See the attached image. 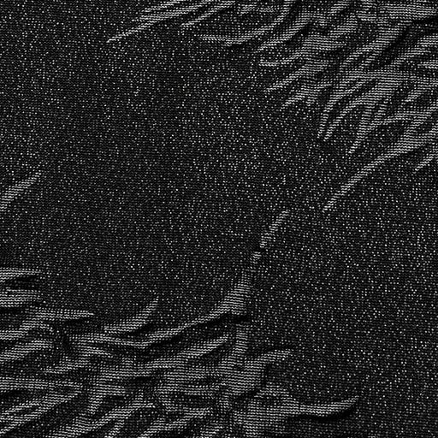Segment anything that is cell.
<instances>
[{
    "label": "cell",
    "mask_w": 438,
    "mask_h": 438,
    "mask_svg": "<svg viewBox=\"0 0 438 438\" xmlns=\"http://www.w3.org/2000/svg\"><path fill=\"white\" fill-rule=\"evenodd\" d=\"M329 65V61L328 60H309L305 65L302 66L301 68L296 70L295 72L290 74V76L286 77L285 79L277 81L276 83L273 84L272 86L267 87L264 93L269 94L272 93L273 91L277 90L280 88L286 87L288 85H290L291 82H293V81L297 80L298 78H301L302 76H314L317 73L322 71L324 69L327 68Z\"/></svg>",
    "instance_id": "cell-1"
},
{
    "label": "cell",
    "mask_w": 438,
    "mask_h": 438,
    "mask_svg": "<svg viewBox=\"0 0 438 438\" xmlns=\"http://www.w3.org/2000/svg\"><path fill=\"white\" fill-rule=\"evenodd\" d=\"M321 14H316L314 12H309L306 11L304 13L300 15V16L298 17L296 21L294 22L293 25L290 27V29H287L286 31L281 34L280 36L272 40H268L264 44H262L260 48H258L255 52H260L264 51L265 49L272 48L275 47L278 44L283 43L285 41L290 40L292 37L294 36L299 31H301V29L304 28L305 26L310 22V20L313 18L319 19Z\"/></svg>",
    "instance_id": "cell-2"
},
{
    "label": "cell",
    "mask_w": 438,
    "mask_h": 438,
    "mask_svg": "<svg viewBox=\"0 0 438 438\" xmlns=\"http://www.w3.org/2000/svg\"><path fill=\"white\" fill-rule=\"evenodd\" d=\"M343 45L341 41L332 40L329 36H324L319 33H312L305 40L303 47L313 51H329L341 48Z\"/></svg>",
    "instance_id": "cell-3"
},
{
    "label": "cell",
    "mask_w": 438,
    "mask_h": 438,
    "mask_svg": "<svg viewBox=\"0 0 438 438\" xmlns=\"http://www.w3.org/2000/svg\"><path fill=\"white\" fill-rule=\"evenodd\" d=\"M312 51L313 50H311V49L302 47L299 50L294 51L293 54L289 56L288 58H283L280 60H274V61L261 60L260 62V65L264 66V67H277V66L285 65H288L291 62L294 61L300 58H305L307 60H311V57L315 56V53H312Z\"/></svg>",
    "instance_id": "cell-4"
},
{
    "label": "cell",
    "mask_w": 438,
    "mask_h": 438,
    "mask_svg": "<svg viewBox=\"0 0 438 438\" xmlns=\"http://www.w3.org/2000/svg\"><path fill=\"white\" fill-rule=\"evenodd\" d=\"M236 1H238V0H222L220 3H218V4H216V5L212 6V7L211 8L210 10L206 11L204 14L200 15L199 16L196 17V18L194 19V20H191V21L186 22V23H184L182 26H183L184 28H189V27H191V26L195 25V23H198V22H201V21H204V20L208 18L211 15L216 14L218 11H222V10H224L225 8H228L229 7V6H231V5H233V4L236 3Z\"/></svg>",
    "instance_id": "cell-5"
},
{
    "label": "cell",
    "mask_w": 438,
    "mask_h": 438,
    "mask_svg": "<svg viewBox=\"0 0 438 438\" xmlns=\"http://www.w3.org/2000/svg\"><path fill=\"white\" fill-rule=\"evenodd\" d=\"M289 213H290V210H289V209H285V210H283L281 213L279 214L277 217L276 218L275 221L273 222L272 225L270 226L268 231L266 232L264 236H262V239H261L260 242L261 247H264V246L267 244V243H268L269 240L271 239L272 236H274V234H275L276 230H277L279 226L283 223V220L286 218V217L289 215Z\"/></svg>",
    "instance_id": "cell-6"
},
{
    "label": "cell",
    "mask_w": 438,
    "mask_h": 438,
    "mask_svg": "<svg viewBox=\"0 0 438 438\" xmlns=\"http://www.w3.org/2000/svg\"><path fill=\"white\" fill-rule=\"evenodd\" d=\"M314 85H315V83H311H311L305 84V85H303V86L301 87V90L299 91V92H297L295 95L292 96V97H290V98H288L286 101L283 103V105H282V109L286 108L288 106H290V105L294 104L295 102L302 100L303 98H308V97L311 95V91L313 89Z\"/></svg>",
    "instance_id": "cell-7"
},
{
    "label": "cell",
    "mask_w": 438,
    "mask_h": 438,
    "mask_svg": "<svg viewBox=\"0 0 438 438\" xmlns=\"http://www.w3.org/2000/svg\"><path fill=\"white\" fill-rule=\"evenodd\" d=\"M356 24H357L356 20H355L354 17H352V18L349 19L346 23H344L342 25L339 26V27H337L336 29H333V30L329 33V37H330V39H332V40H337V39H338V38L341 36V35L351 32L352 30L355 29Z\"/></svg>",
    "instance_id": "cell-8"
},
{
    "label": "cell",
    "mask_w": 438,
    "mask_h": 438,
    "mask_svg": "<svg viewBox=\"0 0 438 438\" xmlns=\"http://www.w3.org/2000/svg\"><path fill=\"white\" fill-rule=\"evenodd\" d=\"M330 85H331V82H330V81H322L319 83H315L311 95L308 98V101H307L308 106H311V105H313L315 103L318 95L320 94V92L323 89L326 88V87H330Z\"/></svg>",
    "instance_id": "cell-9"
},
{
    "label": "cell",
    "mask_w": 438,
    "mask_h": 438,
    "mask_svg": "<svg viewBox=\"0 0 438 438\" xmlns=\"http://www.w3.org/2000/svg\"><path fill=\"white\" fill-rule=\"evenodd\" d=\"M351 0H338L336 4H334L332 7L330 8V11H328L327 16H325L326 22H328V19L334 16H336L337 13H339L341 11H343L345 8L348 6Z\"/></svg>",
    "instance_id": "cell-10"
},
{
    "label": "cell",
    "mask_w": 438,
    "mask_h": 438,
    "mask_svg": "<svg viewBox=\"0 0 438 438\" xmlns=\"http://www.w3.org/2000/svg\"><path fill=\"white\" fill-rule=\"evenodd\" d=\"M200 39L203 40H209V41H220L225 43L230 36L228 35H219V34H202L200 35Z\"/></svg>",
    "instance_id": "cell-11"
},
{
    "label": "cell",
    "mask_w": 438,
    "mask_h": 438,
    "mask_svg": "<svg viewBox=\"0 0 438 438\" xmlns=\"http://www.w3.org/2000/svg\"><path fill=\"white\" fill-rule=\"evenodd\" d=\"M255 9H256V4H246L243 6L242 11H240V14H246L250 11H254Z\"/></svg>",
    "instance_id": "cell-12"
},
{
    "label": "cell",
    "mask_w": 438,
    "mask_h": 438,
    "mask_svg": "<svg viewBox=\"0 0 438 438\" xmlns=\"http://www.w3.org/2000/svg\"><path fill=\"white\" fill-rule=\"evenodd\" d=\"M259 11H260V12H274V11H275V9H274V7H272V6H271V7H267L266 9H263V8L261 7L260 9L259 10Z\"/></svg>",
    "instance_id": "cell-13"
}]
</instances>
